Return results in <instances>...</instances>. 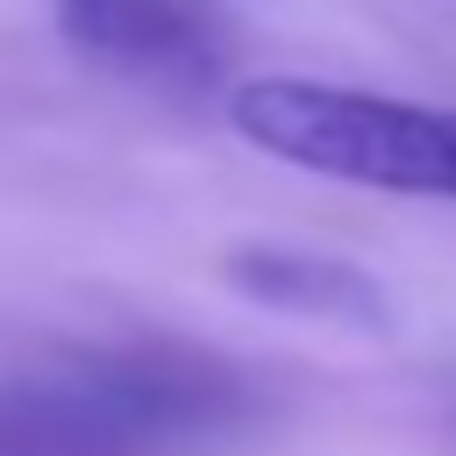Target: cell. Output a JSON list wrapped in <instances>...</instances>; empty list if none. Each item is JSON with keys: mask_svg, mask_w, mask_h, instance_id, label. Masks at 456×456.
Returning a JSON list of instances; mask_svg holds the SVG:
<instances>
[{"mask_svg": "<svg viewBox=\"0 0 456 456\" xmlns=\"http://www.w3.org/2000/svg\"><path fill=\"white\" fill-rule=\"evenodd\" d=\"M50 14L86 64L150 93L192 100L228 78V28L200 0H50Z\"/></svg>", "mask_w": 456, "mask_h": 456, "instance_id": "obj_3", "label": "cell"}, {"mask_svg": "<svg viewBox=\"0 0 456 456\" xmlns=\"http://www.w3.org/2000/svg\"><path fill=\"white\" fill-rule=\"evenodd\" d=\"M228 278H235V292H249L256 306H278V314H306V321H363V328L385 321V292H378V278L356 271L349 256L256 242V249H235V256H228Z\"/></svg>", "mask_w": 456, "mask_h": 456, "instance_id": "obj_4", "label": "cell"}, {"mask_svg": "<svg viewBox=\"0 0 456 456\" xmlns=\"http://www.w3.org/2000/svg\"><path fill=\"white\" fill-rule=\"evenodd\" d=\"M249 370L185 342L71 349L0 378V456H171L256 413Z\"/></svg>", "mask_w": 456, "mask_h": 456, "instance_id": "obj_1", "label": "cell"}, {"mask_svg": "<svg viewBox=\"0 0 456 456\" xmlns=\"http://www.w3.org/2000/svg\"><path fill=\"white\" fill-rule=\"evenodd\" d=\"M228 121L249 150L370 185V192H413V200H456V114L363 93V86H328V78H242L228 93Z\"/></svg>", "mask_w": 456, "mask_h": 456, "instance_id": "obj_2", "label": "cell"}]
</instances>
